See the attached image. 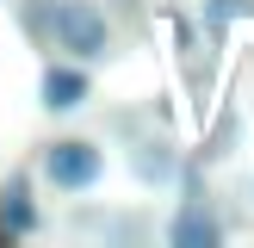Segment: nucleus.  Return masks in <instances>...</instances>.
I'll list each match as a JSON object with an SVG mask.
<instances>
[{
    "label": "nucleus",
    "instance_id": "f257e3e1",
    "mask_svg": "<svg viewBox=\"0 0 254 248\" xmlns=\"http://www.w3.org/2000/svg\"><path fill=\"white\" fill-rule=\"evenodd\" d=\"M37 168H44L50 192L81 198V192H93V186L106 180V143H99V136H50L44 155H37Z\"/></svg>",
    "mask_w": 254,
    "mask_h": 248
},
{
    "label": "nucleus",
    "instance_id": "f03ea898",
    "mask_svg": "<svg viewBox=\"0 0 254 248\" xmlns=\"http://www.w3.org/2000/svg\"><path fill=\"white\" fill-rule=\"evenodd\" d=\"M56 56L68 62H87V68H99V62L112 56V12L99 6V0H62L56 6Z\"/></svg>",
    "mask_w": 254,
    "mask_h": 248
},
{
    "label": "nucleus",
    "instance_id": "7ed1b4c3",
    "mask_svg": "<svg viewBox=\"0 0 254 248\" xmlns=\"http://www.w3.org/2000/svg\"><path fill=\"white\" fill-rule=\"evenodd\" d=\"M124 168H130V180L143 186V192H174L186 155H180V143L161 136V130H130V143H124Z\"/></svg>",
    "mask_w": 254,
    "mask_h": 248
},
{
    "label": "nucleus",
    "instance_id": "20e7f679",
    "mask_svg": "<svg viewBox=\"0 0 254 248\" xmlns=\"http://www.w3.org/2000/svg\"><path fill=\"white\" fill-rule=\"evenodd\" d=\"M161 236H168L174 248H217L223 236H230V223H223V211L211 205V192H180V205H174V217L161 223Z\"/></svg>",
    "mask_w": 254,
    "mask_h": 248
},
{
    "label": "nucleus",
    "instance_id": "39448f33",
    "mask_svg": "<svg viewBox=\"0 0 254 248\" xmlns=\"http://www.w3.org/2000/svg\"><path fill=\"white\" fill-rule=\"evenodd\" d=\"M93 99V68L87 62H50L44 68V81H37V106L50 112V118H74V112Z\"/></svg>",
    "mask_w": 254,
    "mask_h": 248
},
{
    "label": "nucleus",
    "instance_id": "423d86ee",
    "mask_svg": "<svg viewBox=\"0 0 254 248\" xmlns=\"http://www.w3.org/2000/svg\"><path fill=\"white\" fill-rule=\"evenodd\" d=\"M44 230V211L31 198V174H12L0 186V242H25V236Z\"/></svg>",
    "mask_w": 254,
    "mask_h": 248
},
{
    "label": "nucleus",
    "instance_id": "0eeeda50",
    "mask_svg": "<svg viewBox=\"0 0 254 248\" xmlns=\"http://www.w3.org/2000/svg\"><path fill=\"white\" fill-rule=\"evenodd\" d=\"M236 25H254V0H198V31L211 44H223Z\"/></svg>",
    "mask_w": 254,
    "mask_h": 248
},
{
    "label": "nucleus",
    "instance_id": "6e6552de",
    "mask_svg": "<svg viewBox=\"0 0 254 248\" xmlns=\"http://www.w3.org/2000/svg\"><path fill=\"white\" fill-rule=\"evenodd\" d=\"M56 6H62V0H19V31H25L31 50L56 44Z\"/></svg>",
    "mask_w": 254,
    "mask_h": 248
},
{
    "label": "nucleus",
    "instance_id": "1a4fd4ad",
    "mask_svg": "<svg viewBox=\"0 0 254 248\" xmlns=\"http://www.w3.org/2000/svg\"><path fill=\"white\" fill-rule=\"evenodd\" d=\"M236 143H242V118H236V112H223V118L211 124V136H205V161H230Z\"/></svg>",
    "mask_w": 254,
    "mask_h": 248
},
{
    "label": "nucleus",
    "instance_id": "9d476101",
    "mask_svg": "<svg viewBox=\"0 0 254 248\" xmlns=\"http://www.w3.org/2000/svg\"><path fill=\"white\" fill-rule=\"evenodd\" d=\"M248 198H254V192H248Z\"/></svg>",
    "mask_w": 254,
    "mask_h": 248
}]
</instances>
